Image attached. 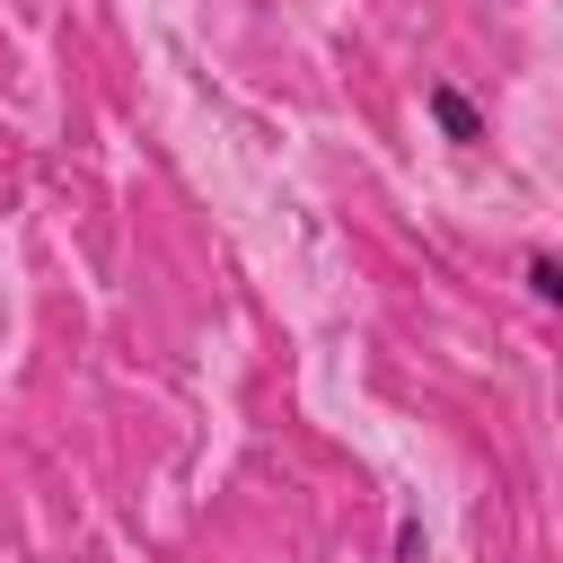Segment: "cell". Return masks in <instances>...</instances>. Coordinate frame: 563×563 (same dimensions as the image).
<instances>
[{"instance_id": "obj_1", "label": "cell", "mask_w": 563, "mask_h": 563, "mask_svg": "<svg viewBox=\"0 0 563 563\" xmlns=\"http://www.w3.org/2000/svg\"><path fill=\"white\" fill-rule=\"evenodd\" d=\"M422 106H431V123H440L457 150H475V141H484V114H475V97H466L457 79H431V88H422Z\"/></svg>"}, {"instance_id": "obj_2", "label": "cell", "mask_w": 563, "mask_h": 563, "mask_svg": "<svg viewBox=\"0 0 563 563\" xmlns=\"http://www.w3.org/2000/svg\"><path fill=\"white\" fill-rule=\"evenodd\" d=\"M519 282H528V299H537V308H554V299H563V264H554L545 246L528 255V273H519Z\"/></svg>"}]
</instances>
